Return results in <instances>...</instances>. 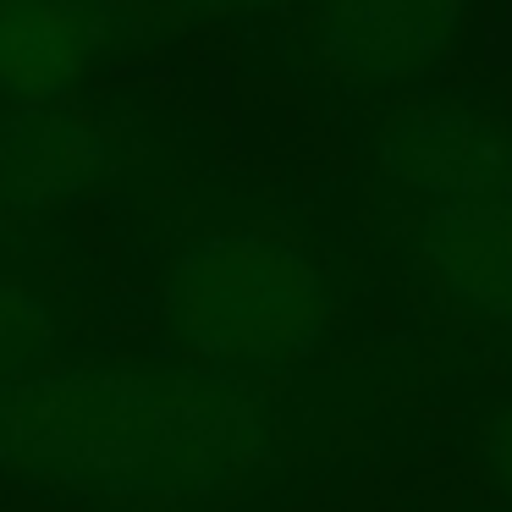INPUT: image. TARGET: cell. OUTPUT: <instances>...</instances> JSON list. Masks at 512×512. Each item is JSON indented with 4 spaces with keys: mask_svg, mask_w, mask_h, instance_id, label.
Masks as SVG:
<instances>
[{
    "mask_svg": "<svg viewBox=\"0 0 512 512\" xmlns=\"http://www.w3.org/2000/svg\"><path fill=\"white\" fill-rule=\"evenodd\" d=\"M276 408L199 364H50L0 386V474L72 496H215L270 457Z\"/></svg>",
    "mask_w": 512,
    "mask_h": 512,
    "instance_id": "6da1fadb",
    "label": "cell"
},
{
    "mask_svg": "<svg viewBox=\"0 0 512 512\" xmlns=\"http://www.w3.org/2000/svg\"><path fill=\"white\" fill-rule=\"evenodd\" d=\"M160 314L199 369L281 375L320 353L336 320L325 254L276 215L193 226L160 265Z\"/></svg>",
    "mask_w": 512,
    "mask_h": 512,
    "instance_id": "7a4b0ae2",
    "label": "cell"
},
{
    "mask_svg": "<svg viewBox=\"0 0 512 512\" xmlns=\"http://www.w3.org/2000/svg\"><path fill=\"white\" fill-rule=\"evenodd\" d=\"M149 122L111 94H56L0 111V221H56L111 193L144 155Z\"/></svg>",
    "mask_w": 512,
    "mask_h": 512,
    "instance_id": "3957f363",
    "label": "cell"
},
{
    "mask_svg": "<svg viewBox=\"0 0 512 512\" xmlns=\"http://www.w3.org/2000/svg\"><path fill=\"white\" fill-rule=\"evenodd\" d=\"M369 166L408 210L512 199V111L463 94H408L369 127Z\"/></svg>",
    "mask_w": 512,
    "mask_h": 512,
    "instance_id": "277c9868",
    "label": "cell"
},
{
    "mask_svg": "<svg viewBox=\"0 0 512 512\" xmlns=\"http://www.w3.org/2000/svg\"><path fill=\"white\" fill-rule=\"evenodd\" d=\"M160 45L144 0H0V100H56Z\"/></svg>",
    "mask_w": 512,
    "mask_h": 512,
    "instance_id": "5b68a950",
    "label": "cell"
},
{
    "mask_svg": "<svg viewBox=\"0 0 512 512\" xmlns=\"http://www.w3.org/2000/svg\"><path fill=\"white\" fill-rule=\"evenodd\" d=\"M474 0H314L303 45L369 100L424 94L457 56Z\"/></svg>",
    "mask_w": 512,
    "mask_h": 512,
    "instance_id": "8992f818",
    "label": "cell"
},
{
    "mask_svg": "<svg viewBox=\"0 0 512 512\" xmlns=\"http://www.w3.org/2000/svg\"><path fill=\"white\" fill-rule=\"evenodd\" d=\"M408 248L441 303L512 331V199L413 204Z\"/></svg>",
    "mask_w": 512,
    "mask_h": 512,
    "instance_id": "52a82bcc",
    "label": "cell"
},
{
    "mask_svg": "<svg viewBox=\"0 0 512 512\" xmlns=\"http://www.w3.org/2000/svg\"><path fill=\"white\" fill-rule=\"evenodd\" d=\"M61 342H67V309L56 292L17 270H0V386L50 369Z\"/></svg>",
    "mask_w": 512,
    "mask_h": 512,
    "instance_id": "ba28073f",
    "label": "cell"
},
{
    "mask_svg": "<svg viewBox=\"0 0 512 512\" xmlns=\"http://www.w3.org/2000/svg\"><path fill=\"white\" fill-rule=\"evenodd\" d=\"M177 17L193 23H226V28H259V23H281V17L303 12L309 0H171Z\"/></svg>",
    "mask_w": 512,
    "mask_h": 512,
    "instance_id": "9c48e42d",
    "label": "cell"
},
{
    "mask_svg": "<svg viewBox=\"0 0 512 512\" xmlns=\"http://www.w3.org/2000/svg\"><path fill=\"white\" fill-rule=\"evenodd\" d=\"M490 474H496L512 496V402L496 413V424H490Z\"/></svg>",
    "mask_w": 512,
    "mask_h": 512,
    "instance_id": "30bf717a",
    "label": "cell"
}]
</instances>
